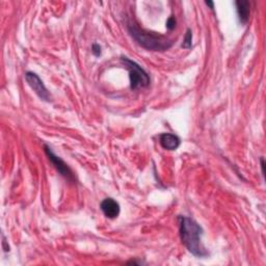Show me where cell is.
Returning a JSON list of instances; mask_svg holds the SVG:
<instances>
[{"label": "cell", "instance_id": "cell-1", "mask_svg": "<svg viewBox=\"0 0 266 266\" xmlns=\"http://www.w3.org/2000/svg\"><path fill=\"white\" fill-rule=\"evenodd\" d=\"M178 220L181 241L188 252L198 258L209 256V252L202 243V236L204 234L203 228L195 219L187 216H179Z\"/></svg>", "mask_w": 266, "mask_h": 266}, {"label": "cell", "instance_id": "cell-2", "mask_svg": "<svg viewBox=\"0 0 266 266\" xmlns=\"http://www.w3.org/2000/svg\"><path fill=\"white\" fill-rule=\"evenodd\" d=\"M128 30L132 38L140 44L142 47L152 50V51H164L171 48L173 45V41L167 40L163 37H158L152 34L146 33L135 24L129 23Z\"/></svg>", "mask_w": 266, "mask_h": 266}, {"label": "cell", "instance_id": "cell-3", "mask_svg": "<svg viewBox=\"0 0 266 266\" xmlns=\"http://www.w3.org/2000/svg\"><path fill=\"white\" fill-rule=\"evenodd\" d=\"M122 61L129 71V79H130V88L131 90H138L148 88L150 86V76L137 62L129 59L128 57H122Z\"/></svg>", "mask_w": 266, "mask_h": 266}, {"label": "cell", "instance_id": "cell-4", "mask_svg": "<svg viewBox=\"0 0 266 266\" xmlns=\"http://www.w3.org/2000/svg\"><path fill=\"white\" fill-rule=\"evenodd\" d=\"M44 150H45L47 157L49 158L50 162L56 168V171L63 178H66L69 182H75V175H74L70 166L65 161H63L59 156H57L54 152H53L52 149L49 146L44 145Z\"/></svg>", "mask_w": 266, "mask_h": 266}, {"label": "cell", "instance_id": "cell-5", "mask_svg": "<svg viewBox=\"0 0 266 266\" xmlns=\"http://www.w3.org/2000/svg\"><path fill=\"white\" fill-rule=\"evenodd\" d=\"M25 79L28 83V86L33 89V91L38 95V97L40 99L46 102H49L51 100V95L49 91L45 87L43 80L39 77L38 74L28 71L25 73Z\"/></svg>", "mask_w": 266, "mask_h": 266}, {"label": "cell", "instance_id": "cell-6", "mask_svg": "<svg viewBox=\"0 0 266 266\" xmlns=\"http://www.w3.org/2000/svg\"><path fill=\"white\" fill-rule=\"evenodd\" d=\"M100 209L102 210L104 215L110 219L118 217L121 212L120 204L112 198L104 199L100 204Z\"/></svg>", "mask_w": 266, "mask_h": 266}, {"label": "cell", "instance_id": "cell-7", "mask_svg": "<svg viewBox=\"0 0 266 266\" xmlns=\"http://www.w3.org/2000/svg\"><path fill=\"white\" fill-rule=\"evenodd\" d=\"M159 143L161 147L168 151H175L181 144L180 137L173 133H162L159 135Z\"/></svg>", "mask_w": 266, "mask_h": 266}, {"label": "cell", "instance_id": "cell-8", "mask_svg": "<svg viewBox=\"0 0 266 266\" xmlns=\"http://www.w3.org/2000/svg\"><path fill=\"white\" fill-rule=\"evenodd\" d=\"M236 5V10L239 22L241 24H247L248 21L250 19V14H251V4L247 0H238L235 2Z\"/></svg>", "mask_w": 266, "mask_h": 266}, {"label": "cell", "instance_id": "cell-9", "mask_svg": "<svg viewBox=\"0 0 266 266\" xmlns=\"http://www.w3.org/2000/svg\"><path fill=\"white\" fill-rule=\"evenodd\" d=\"M191 46H193V31H191L190 28H188L186 30V34H185V37H184L182 47L185 48V49H190Z\"/></svg>", "mask_w": 266, "mask_h": 266}, {"label": "cell", "instance_id": "cell-10", "mask_svg": "<svg viewBox=\"0 0 266 266\" xmlns=\"http://www.w3.org/2000/svg\"><path fill=\"white\" fill-rule=\"evenodd\" d=\"M176 24H177V21H176V18L174 16H171L167 21H166V28L169 30V31H172L176 28Z\"/></svg>", "mask_w": 266, "mask_h": 266}, {"label": "cell", "instance_id": "cell-11", "mask_svg": "<svg viewBox=\"0 0 266 266\" xmlns=\"http://www.w3.org/2000/svg\"><path fill=\"white\" fill-rule=\"evenodd\" d=\"M92 52H93V54L95 55V56H100L101 54H102V48H101V46L99 45V44H97V43H95V44H93V46H92Z\"/></svg>", "mask_w": 266, "mask_h": 266}, {"label": "cell", "instance_id": "cell-12", "mask_svg": "<svg viewBox=\"0 0 266 266\" xmlns=\"http://www.w3.org/2000/svg\"><path fill=\"white\" fill-rule=\"evenodd\" d=\"M260 163H261V169H262V174L264 175V167H265V165H264V158H263V157H261V158H260Z\"/></svg>", "mask_w": 266, "mask_h": 266}, {"label": "cell", "instance_id": "cell-13", "mask_svg": "<svg viewBox=\"0 0 266 266\" xmlns=\"http://www.w3.org/2000/svg\"><path fill=\"white\" fill-rule=\"evenodd\" d=\"M205 3H206V5L210 6V8H211L212 10H214V3H213V2H212V1H206Z\"/></svg>", "mask_w": 266, "mask_h": 266}]
</instances>
